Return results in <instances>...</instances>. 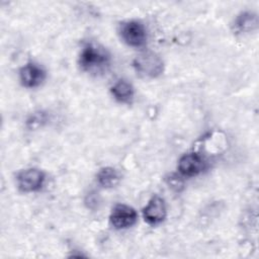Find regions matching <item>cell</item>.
Here are the masks:
<instances>
[{
    "mask_svg": "<svg viewBox=\"0 0 259 259\" xmlns=\"http://www.w3.org/2000/svg\"><path fill=\"white\" fill-rule=\"evenodd\" d=\"M79 65L84 72L89 74H103L110 66V55L104 48L88 42L81 50Z\"/></svg>",
    "mask_w": 259,
    "mask_h": 259,
    "instance_id": "6da1fadb",
    "label": "cell"
},
{
    "mask_svg": "<svg viewBox=\"0 0 259 259\" xmlns=\"http://www.w3.org/2000/svg\"><path fill=\"white\" fill-rule=\"evenodd\" d=\"M133 66L138 75L144 78H156L164 70L163 60L154 52H144L137 56Z\"/></svg>",
    "mask_w": 259,
    "mask_h": 259,
    "instance_id": "7a4b0ae2",
    "label": "cell"
},
{
    "mask_svg": "<svg viewBox=\"0 0 259 259\" xmlns=\"http://www.w3.org/2000/svg\"><path fill=\"white\" fill-rule=\"evenodd\" d=\"M119 33L122 40L130 47L141 48L147 42L146 27L138 20H128L120 23Z\"/></svg>",
    "mask_w": 259,
    "mask_h": 259,
    "instance_id": "3957f363",
    "label": "cell"
},
{
    "mask_svg": "<svg viewBox=\"0 0 259 259\" xmlns=\"http://www.w3.org/2000/svg\"><path fill=\"white\" fill-rule=\"evenodd\" d=\"M46 180V174L36 168H29L20 171L16 176L17 186L22 192L38 191Z\"/></svg>",
    "mask_w": 259,
    "mask_h": 259,
    "instance_id": "277c9868",
    "label": "cell"
},
{
    "mask_svg": "<svg viewBox=\"0 0 259 259\" xmlns=\"http://www.w3.org/2000/svg\"><path fill=\"white\" fill-rule=\"evenodd\" d=\"M138 213L134 207L126 204H116L110 213L109 221L113 228L117 230L127 229L136 224Z\"/></svg>",
    "mask_w": 259,
    "mask_h": 259,
    "instance_id": "5b68a950",
    "label": "cell"
},
{
    "mask_svg": "<svg viewBox=\"0 0 259 259\" xmlns=\"http://www.w3.org/2000/svg\"><path fill=\"white\" fill-rule=\"evenodd\" d=\"M167 215V208L162 197L154 195L147 205L143 208V217L145 222L151 226H157L164 222Z\"/></svg>",
    "mask_w": 259,
    "mask_h": 259,
    "instance_id": "8992f818",
    "label": "cell"
},
{
    "mask_svg": "<svg viewBox=\"0 0 259 259\" xmlns=\"http://www.w3.org/2000/svg\"><path fill=\"white\" fill-rule=\"evenodd\" d=\"M47 73L42 67L35 63H27L19 70V80L26 88H35L46 79Z\"/></svg>",
    "mask_w": 259,
    "mask_h": 259,
    "instance_id": "52a82bcc",
    "label": "cell"
},
{
    "mask_svg": "<svg viewBox=\"0 0 259 259\" xmlns=\"http://www.w3.org/2000/svg\"><path fill=\"white\" fill-rule=\"evenodd\" d=\"M206 163L201 155L197 153H187L179 159L178 170L183 176L193 177L201 173Z\"/></svg>",
    "mask_w": 259,
    "mask_h": 259,
    "instance_id": "ba28073f",
    "label": "cell"
},
{
    "mask_svg": "<svg viewBox=\"0 0 259 259\" xmlns=\"http://www.w3.org/2000/svg\"><path fill=\"white\" fill-rule=\"evenodd\" d=\"M234 30L239 33L250 32L257 28L258 26V17L254 12L244 11L241 12L234 21Z\"/></svg>",
    "mask_w": 259,
    "mask_h": 259,
    "instance_id": "9c48e42d",
    "label": "cell"
},
{
    "mask_svg": "<svg viewBox=\"0 0 259 259\" xmlns=\"http://www.w3.org/2000/svg\"><path fill=\"white\" fill-rule=\"evenodd\" d=\"M114 99L121 103H130L134 99L135 90L133 85L125 80H118L110 88Z\"/></svg>",
    "mask_w": 259,
    "mask_h": 259,
    "instance_id": "30bf717a",
    "label": "cell"
},
{
    "mask_svg": "<svg viewBox=\"0 0 259 259\" xmlns=\"http://www.w3.org/2000/svg\"><path fill=\"white\" fill-rule=\"evenodd\" d=\"M97 182L103 188L114 187L120 180L119 173L112 167H103L97 173Z\"/></svg>",
    "mask_w": 259,
    "mask_h": 259,
    "instance_id": "8fae6325",
    "label": "cell"
}]
</instances>
